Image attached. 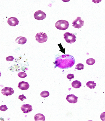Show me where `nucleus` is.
Segmentation results:
<instances>
[{
  "label": "nucleus",
  "mask_w": 105,
  "mask_h": 121,
  "mask_svg": "<svg viewBox=\"0 0 105 121\" xmlns=\"http://www.w3.org/2000/svg\"><path fill=\"white\" fill-rule=\"evenodd\" d=\"M75 61L74 58L70 55H62L58 57L56 60V67L61 69L70 68L74 65Z\"/></svg>",
  "instance_id": "nucleus-1"
},
{
  "label": "nucleus",
  "mask_w": 105,
  "mask_h": 121,
  "mask_svg": "<svg viewBox=\"0 0 105 121\" xmlns=\"http://www.w3.org/2000/svg\"><path fill=\"white\" fill-rule=\"evenodd\" d=\"M69 24L68 22L65 20H60L57 22L55 24V27L60 30H65L67 29L69 27Z\"/></svg>",
  "instance_id": "nucleus-2"
},
{
  "label": "nucleus",
  "mask_w": 105,
  "mask_h": 121,
  "mask_svg": "<svg viewBox=\"0 0 105 121\" xmlns=\"http://www.w3.org/2000/svg\"><path fill=\"white\" fill-rule=\"evenodd\" d=\"M64 38L66 42L68 43H72L76 41V37L73 34L66 32L64 35Z\"/></svg>",
  "instance_id": "nucleus-3"
},
{
  "label": "nucleus",
  "mask_w": 105,
  "mask_h": 121,
  "mask_svg": "<svg viewBox=\"0 0 105 121\" xmlns=\"http://www.w3.org/2000/svg\"><path fill=\"white\" fill-rule=\"evenodd\" d=\"M36 40L38 43H44L48 40V37L46 34L44 32H39L37 33L35 36Z\"/></svg>",
  "instance_id": "nucleus-4"
},
{
  "label": "nucleus",
  "mask_w": 105,
  "mask_h": 121,
  "mask_svg": "<svg viewBox=\"0 0 105 121\" xmlns=\"http://www.w3.org/2000/svg\"><path fill=\"white\" fill-rule=\"evenodd\" d=\"M72 26L75 28L80 29L84 25V22L81 19V17H78L76 19L73 21L72 23Z\"/></svg>",
  "instance_id": "nucleus-5"
},
{
  "label": "nucleus",
  "mask_w": 105,
  "mask_h": 121,
  "mask_svg": "<svg viewBox=\"0 0 105 121\" xmlns=\"http://www.w3.org/2000/svg\"><path fill=\"white\" fill-rule=\"evenodd\" d=\"M34 16L36 20H42L46 18V15L42 10H38L35 12Z\"/></svg>",
  "instance_id": "nucleus-6"
},
{
  "label": "nucleus",
  "mask_w": 105,
  "mask_h": 121,
  "mask_svg": "<svg viewBox=\"0 0 105 121\" xmlns=\"http://www.w3.org/2000/svg\"><path fill=\"white\" fill-rule=\"evenodd\" d=\"M14 91L13 89L10 87H5L1 90V93L4 95L8 96L14 94Z\"/></svg>",
  "instance_id": "nucleus-7"
},
{
  "label": "nucleus",
  "mask_w": 105,
  "mask_h": 121,
  "mask_svg": "<svg viewBox=\"0 0 105 121\" xmlns=\"http://www.w3.org/2000/svg\"><path fill=\"white\" fill-rule=\"evenodd\" d=\"M7 23L10 26H15L19 24V21L17 18L15 17H11L8 19Z\"/></svg>",
  "instance_id": "nucleus-8"
},
{
  "label": "nucleus",
  "mask_w": 105,
  "mask_h": 121,
  "mask_svg": "<svg viewBox=\"0 0 105 121\" xmlns=\"http://www.w3.org/2000/svg\"><path fill=\"white\" fill-rule=\"evenodd\" d=\"M21 108L23 112L25 114L30 112L32 110V106L29 104H23Z\"/></svg>",
  "instance_id": "nucleus-9"
},
{
  "label": "nucleus",
  "mask_w": 105,
  "mask_h": 121,
  "mask_svg": "<svg viewBox=\"0 0 105 121\" xmlns=\"http://www.w3.org/2000/svg\"><path fill=\"white\" fill-rule=\"evenodd\" d=\"M78 97L74 94H71L67 95L66 99L70 103H75L78 102Z\"/></svg>",
  "instance_id": "nucleus-10"
},
{
  "label": "nucleus",
  "mask_w": 105,
  "mask_h": 121,
  "mask_svg": "<svg viewBox=\"0 0 105 121\" xmlns=\"http://www.w3.org/2000/svg\"><path fill=\"white\" fill-rule=\"evenodd\" d=\"M18 87L22 90H27L29 89L30 86L27 82L22 81L19 83Z\"/></svg>",
  "instance_id": "nucleus-11"
},
{
  "label": "nucleus",
  "mask_w": 105,
  "mask_h": 121,
  "mask_svg": "<svg viewBox=\"0 0 105 121\" xmlns=\"http://www.w3.org/2000/svg\"><path fill=\"white\" fill-rule=\"evenodd\" d=\"M27 39L25 37L19 36L16 39V42L18 44L23 45L26 43Z\"/></svg>",
  "instance_id": "nucleus-12"
},
{
  "label": "nucleus",
  "mask_w": 105,
  "mask_h": 121,
  "mask_svg": "<svg viewBox=\"0 0 105 121\" xmlns=\"http://www.w3.org/2000/svg\"><path fill=\"white\" fill-rule=\"evenodd\" d=\"M35 121H45V117L42 114H37L35 116Z\"/></svg>",
  "instance_id": "nucleus-13"
},
{
  "label": "nucleus",
  "mask_w": 105,
  "mask_h": 121,
  "mask_svg": "<svg viewBox=\"0 0 105 121\" xmlns=\"http://www.w3.org/2000/svg\"><path fill=\"white\" fill-rule=\"evenodd\" d=\"M72 87L75 88H79L81 86V82L77 80L74 81L72 82Z\"/></svg>",
  "instance_id": "nucleus-14"
},
{
  "label": "nucleus",
  "mask_w": 105,
  "mask_h": 121,
  "mask_svg": "<svg viewBox=\"0 0 105 121\" xmlns=\"http://www.w3.org/2000/svg\"><path fill=\"white\" fill-rule=\"evenodd\" d=\"M86 86L90 89H94L95 87L96 86V84L94 82V81H90L87 82Z\"/></svg>",
  "instance_id": "nucleus-15"
},
{
  "label": "nucleus",
  "mask_w": 105,
  "mask_h": 121,
  "mask_svg": "<svg viewBox=\"0 0 105 121\" xmlns=\"http://www.w3.org/2000/svg\"><path fill=\"white\" fill-rule=\"evenodd\" d=\"M96 61L94 59L92 58H90L86 61L87 64L88 65H92L95 63Z\"/></svg>",
  "instance_id": "nucleus-16"
},
{
  "label": "nucleus",
  "mask_w": 105,
  "mask_h": 121,
  "mask_svg": "<svg viewBox=\"0 0 105 121\" xmlns=\"http://www.w3.org/2000/svg\"><path fill=\"white\" fill-rule=\"evenodd\" d=\"M40 95L42 97L45 98V97H48L49 95V91H42L40 94Z\"/></svg>",
  "instance_id": "nucleus-17"
},
{
  "label": "nucleus",
  "mask_w": 105,
  "mask_h": 121,
  "mask_svg": "<svg viewBox=\"0 0 105 121\" xmlns=\"http://www.w3.org/2000/svg\"><path fill=\"white\" fill-rule=\"evenodd\" d=\"M75 67H76L75 69H77L78 70H81L83 69L84 66L83 64L81 63H79L77 64Z\"/></svg>",
  "instance_id": "nucleus-18"
},
{
  "label": "nucleus",
  "mask_w": 105,
  "mask_h": 121,
  "mask_svg": "<svg viewBox=\"0 0 105 121\" xmlns=\"http://www.w3.org/2000/svg\"><path fill=\"white\" fill-rule=\"evenodd\" d=\"M18 76L21 78H25L27 77L26 73L23 72H20L18 73Z\"/></svg>",
  "instance_id": "nucleus-19"
},
{
  "label": "nucleus",
  "mask_w": 105,
  "mask_h": 121,
  "mask_svg": "<svg viewBox=\"0 0 105 121\" xmlns=\"http://www.w3.org/2000/svg\"><path fill=\"white\" fill-rule=\"evenodd\" d=\"M8 108L6 106V105H3L0 107V110L1 111H6L7 110Z\"/></svg>",
  "instance_id": "nucleus-20"
},
{
  "label": "nucleus",
  "mask_w": 105,
  "mask_h": 121,
  "mask_svg": "<svg viewBox=\"0 0 105 121\" xmlns=\"http://www.w3.org/2000/svg\"><path fill=\"white\" fill-rule=\"evenodd\" d=\"M18 99H19L21 100V101H23L24 100L26 99V97L23 94V95H19V97H18Z\"/></svg>",
  "instance_id": "nucleus-21"
},
{
  "label": "nucleus",
  "mask_w": 105,
  "mask_h": 121,
  "mask_svg": "<svg viewBox=\"0 0 105 121\" xmlns=\"http://www.w3.org/2000/svg\"><path fill=\"white\" fill-rule=\"evenodd\" d=\"M100 117L102 121H105V112L101 113L100 115Z\"/></svg>",
  "instance_id": "nucleus-22"
},
{
  "label": "nucleus",
  "mask_w": 105,
  "mask_h": 121,
  "mask_svg": "<svg viewBox=\"0 0 105 121\" xmlns=\"http://www.w3.org/2000/svg\"><path fill=\"white\" fill-rule=\"evenodd\" d=\"M67 78H68L69 80H72L73 78H74V74H69L67 76Z\"/></svg>",
  "instance_id": "nucleus-23"
},
{
  "label": "nucleus",
  "mask_w": 105,
  "mask_h": 121,
  "mask_svg": "<svg viewBox=\"0 0 105 121\" xmlns=\"http://www.w3.org/2000/svg\"><path fill=\"white\" fill-rule=\"evenodd\" d=\"M14 60V58L12 56H9L6 57V60L7 61H12Z\"/></svg>",
  "instance_id": "nucleus-24"
}]
</instances>
